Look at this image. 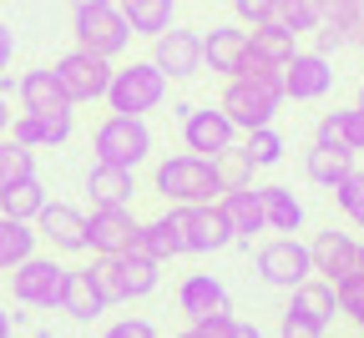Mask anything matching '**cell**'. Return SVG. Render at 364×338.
I'll return each instance as SVG.
<instances>
[{"mask_svg": "<svg viewBox=\"0 0 364 338\" xmlns=\"http://www.w3.org/2000/svg\"><path fill=\"white\" fill-rule=\"evenodd\" d=\"M31 227H36V237L51 243V253H66V258L86 253V212H76L71 202H46Z\"/></svg>", "mask_w": 364, "mask_h": 338, "instance_id": "2e32d148", "label": "cell"}, {"mask_svg": "<svg viewBox=\"0 0 364 338\" xmlns=\"http://www.w3.org/2000/svg\"><path fill=\"white\" fill-rule=\"evenodd\" d=\"M102 338H162V333H157V323H152V318H136V313H127V318H117V323H112Z\"/></svg>", "mask_w": 364, "mask_h": 338, "instance_id": "b9f144b4", "label": "cell"}, {"mask_svg": "<svg viewBox=\"0 0 364 338\" xmlns=\"http://www.w3.org/2000/svg\"><path fill=\"white\" fill-rule=\"evenodd\" d=\"M354 107H359V102H354ZM359 111H364V107H359Z\"/></svg>", "mask_w": 364, "mask_h": 338, "instance_id": "11a10c76", "label": "cell"}, {"mask_svg": "<svg viewBox=\"0 0 364 338\" xmlns=\"http://www.w3.org/2000/svg\"><path fill=\"white\" fill-rule=\"evenodd\" d=\"M122 11V21L132 26V36H162L172 21H177V0H112Z\"/></svg>", "mask_w": 364, "mask_h": 338, "instance_id": "4316f807", "label": "cell"}, {"mask_svg": "<svg viewBox=\"0 0 364 338\" xmlns=\"http://www.w3.org/2000/svg\"><path fill=\"white\" fill-rule=\"evenodd\" d=\"M36 227L31 222H16V217H0V273H11L16 263H26L36 253Z\"/></svg>", "mask_w": 364, "mask_h": 338, "instance_id": "d6a6232c", "label": "cell"}, {"mask_svg": "<svg viewBox=\"0 0 364 338\" xmlns=\"http://www.w3.org/2000/svg\"><path fill=\"white\" fill-rule=\"evenodd\" d=\"M86 192H91V207H132V197H136V172L112 167V162H91Z\"/></svg>", "mask_w": 364, "mask_h": 338, "instance_id": "44dd1931", "label": "cell"}, {"mask_svg": "<svg viewBox=\"0 0 364 338\" xmlns=\"http://www.w3.org/2000/svg\"><path fill=\"white\" fill-rule=\"evenodd\" d=\"M243 61H248V31L243 26H213V31H203V66L213 76H223V81L238 76Z\"/></svg>", "mask_w": 364, "mask_h": 338, "instance_id": "ac0fdd59", "label": "cell"}, {"mask_svg": "<svg viewBox=\"0 0 364 338\" xmlns=\"http://www.w3.org/2000/svg\"><path fill=\"white\" fill-rule=\"evenodd\" d=\"M213 172H218V187L223 192H233V187H253V177H258V167H253V157L238 147H223L218 157H213Z\"/></svg>", "mask_w": 364, "mask_h": 338, "instance_id": "d590c367", "label": "cell"}, {"mask_svg": "<svg viewBox=\"0 0 364 338\" xmlns=\"http://www.w3.org/2000/svg\"><path fill=\"white\" fill-rule=\"evenodd\" d=\"M233 298H228V288L213 278V273H188L177 283V313H188V323L198 318H213V313H228Z\"/></svg>", "mask_w": 364, "mask_h": 338, "instance_id": "d6986e66", "label": "cell"}, {"mask_svg": "<svg viewBox=\"0 0 364 338\" xmlns=\"http://www.w3.org/2000/svg\"><path fill=\"white\" fill-rule=\"evenodd\" d=\"M177 217V232H182V258H208V253H223L233 248V232H228L218 202H193V207H172Z\"/></svg>", "mask_w": 364, "mask_h": 338, "instance_id": "9c48e42d", "label": "cell"}, {"mask_svg": "<svg viewBox=\"0 0 364 338\" xmlns=\"http://www.w3.org/2000/svg\"><path fill=\"white\" fill-rule=\"evenodd\" d=\"M152 126H147V116H107L97 131H91V152H97V162H112V167H127V172H136L147 157H152Z\"/></svg>", "mask_w": 364, "mask_h": 338, "instance_id": "277c9868", "label": "cell"}, {"mask_svg": "<svg viewBox=\"0 0 364 338\" xmlns=\"http://www.w3.org/2000/svg\"><path fill=\"white\" fill-rule=\"evenodd\" d=\"M86 273H91V283H97V293H102V303H107V308H117V303H122V288H117L112 258H91V263H86Z\"/></svg>", "mask_w": 364, "mask_h": 338, "instance_id": "ab89813d", "label": "cell"}, {"mask_svg": "<svg viewBox=\"0 0 364 338\" xmlns=\"http://www.w3.org/2000/svg\"><path fill=\"white\" fill-rule=\"evenodd\" d=\"M167 76L152 66V61H127V66H112V81H107V96L102 102L117 111V116H147L167 102Z\"/></svg>", "mask_w": 364, "mask_h": 338, "instance_id": "3957f363", "label": "cell"}, {"mask_svg": "<svg viewBox=\"0 0 364 338\" xmlns=\"http://www.w3.org/2000/svg\"><path fill=\"white\" fill-rule=\"evenodd\" d=\"M238 147H243V152L253 157V167L263 172V167H279V162H284L289 141H284V131H279V126H253V131H243Z\"/></svg>", "mask_w": 364, "mask_h": 338, "instance_id": "e575fe53", "label": "cell"}, {"mask_svg": "<svg viewBox=\"0 0 364 338\" xmlns=\"http://www.w3.org/2000/svg\"><path fill=\"white\" fill-rule=\"evenodd\" d=\"M284 76L279 71H238V76H228L223 96H218V111L243 131L253 126H273V116L284 111Z\"/></svg>", "mask_w": 364, "mask_h": 338, "instance_id": "6da1fadb", "label": "cell"}, {"mask_svg": "<svg viewBox=\"0 0 364 338\" xmlns=\"http://www.w3.org/2000/svg\"><path fill=\"white\" fill-rule=\"evenodd\" d=\"M268 26H284L294 36H309V31L324 26V0H273Z\"/></svg>", "mask_w": 364, "mask_h": 338, "instance_id": "1f68e13d", "label": "cell"}, {"mask_svg": "<svg viewBox=\"0 0 364 338\" xmlns=\"http://www.w3.org/2000/svg\"><path fill=\"white\" fill-rule=\"evenodd\" d=\"M46 202H51V197H46V187H41V177H36V172H26V177H16V182L0 187V217L36 222Z\"/></svg>", "mask_w": 364, "mask_h": 338, "instance_id": "484cf974", "label": "cell"}, {"mask_svg": "<svg viewBox=\"0 0 364 338\" xmlns=\"http://www.w3.org/2000/svg\"><path fill=\"white\" fill-rule=\"evenodd\" d=\"M279 76H284V96H289V102H324V96L334 91V66H329V56H318V51H299Z\"/></svg>", "mask_w": 364, "mask_h": 338, "instance_id": "9a60e30c", "label": "cell"}, {"mask_svg": "<svg viewBox=\"0 0 364 338\" xmlns=\"http://www.w3.org/2000/svg\"><path fill=\"white\" fill-rule=\"evenodd\" d=\"M132 237H136L132 207H91V217H86V253L117 258V253L132 248Z\"/></svg>", "mask_w": 364, "mask_h": 338, "instance_id": "5bb4252c", "label": "cell"}, {"mask_svg": "<svg viewBox=\"0 0 364 338\" xmlns=\"http://www.w3.org/2000/svg\"><path fill=\"white\" fill-rule=\"evenodd\" d=\"M258 202H263V227L268 232H299L304 227V202L294 197V187L268 182V187H258Z\"/></svg>", "mask_w": 364, "mask_h": 338, "instance_id": "d4e9b609", "label": "cell"}, {"mask_svg": "<svg viewBox=\"0 0 364 338\" xmlns=\"http://www.w3.org/2000/svg\"><path fill=\"white\" fill-rule=\"evenodd\" d=\"M218 212L228 222V232H233V243H253L263 227V202H258V187H233L218 197Z\"/></svg>", "mask_w": 364, "mask_h": 338, "instance_id": "ffe728a7", "label": "cell"}, {"mask_svg": "<svg viewBox=\"0 0 364 338\" xmlns=\"http://www.w3.org/2000/svg\"><path fill=\"white\" fill-rule=\"evenodd\" d=\"M354 172V152L349 147H334V141H314V147L304 152V177L314 182V187H339L344 177Z\"/></svg>", "mask_w": 364, "mask_h": 338, "instance_id": "cb8c5ba5", "label": "cell"}, {"mask_svg": "<svg viewBox=\"0 0 364 338\" xmlns=\"http://www.w3.org/2000/svg\"><path fill=\"white\" fill-rule=\"evenodd\" d=\"M329 328H318L314 318H304V313H294V308H284V318H279V338H324Z\"/></svg>", "mask_w": 364, "mask_h": 338, "instance_id": "7bdbcfd3", "label": "cell"}, {"mask_svg": "<svg viewBox=\"0 0 364 338\" xmlns=\"http://www.w3.org/2000/svg\"><path fill=\"white\" fill-rule=\"evenodd\" d=\"M51 76H56V86H61V96L71 107H91V102H102L107 96V81H112V61H102V56H91V51H66L56 66H51Z\"/></svg>", "mask_w": 364, "mask_h": 338, "instance_id": "ba28073f", "label": "cell"}, {"mask_svg": "<svg viewBox=\"0 0 364 338\" xmlns=\"http://www.w3.org/2000/svg\"><path fill=\"white\" fill-rule=\"evenodd\" d=\"M11 116H16V111H11V102H6V96H0V136H6V126H11Z\"/></svg>", "mask_w": 364, "mask_h": 338, "instance_id": "7dc6e473", "label": "cell"}, {"mask_svg": "<svg viewBox=\"0 0 364 338\" xmlns=\"http://www.w3.org/2000/svg\"><path fill=\"white\" fill-rule=\"evenodd\" d=\"M334 303H339V318H349V323L364 318V268H354L334 283Z\"/></svg>", "mask_w": 364, "mask_h": 338, "instance_id": "8d00e7d4", "label": "cell"}, {"mask_svg": "<svg viewBox=\"0 0 364 338\" xmlns=\"http://www.w3.org/2000/svg\"><path fill=\"white\" fill-rule=\"evenodd\" d=\"M0 338H11V313L0 308Z\"/></svg>", "mask_w": 364, "mask_h": 338, "instance_id": "681fc988", "label": "cell"}, {"mask_svg": "<svg viewBox=\"0 0 364 338\" xmlns=\"http://www.w3.org/2000/svg\"><path fill=\"white\" fill-rule=\"evenodd\" d=\"M157 268H162V263H152V258H142V253H117V258H112V273H117V288H122V303L152 298L157 283H162Z\"/></svg>", "mask_w": 364, "mask_h": 338, "instance_id": "603a6c76", "label": "cell"}, {"mask_svg": "<svg viewBox=\"0 0 364 338\" xmlns=\"http://www.w3.org/2000/svg\"><path fill=\"white\" fill-rule=\"evenodd\" d=\"M309 263H314V278L339 283L344 273L364 268V258H359V237H354V232H339V227L314 232V243H309Z\"/></svg>", "mask_w": 364, "mask_h": 338, "instance_id": "4fadbf2b", "label": "cell"}, {"mask_svg": "<svg viewBox=\"0 0 364 338\" xmlns=\"http://www.w3.org/2000/svg\"><path fill=\"white\" fill-rule=\"evenodd\" d=\"M289 308H294V313H304V318H314L318 328H334V318H339L334 283H324V278H309V283H299L294 293H289Z\"/></svg>", "mask_w": 364, "mask_h": 338, "instance_id": "f1b7e54d", "label": "cell"}, {"mask_svg": "<svg viewBox=\"0 0 364 338\" xmlns=\"http://www.w3.org/2000/svg\"><path fill=\"white\" fill-rule=\"evenodd\" d=\"M359 258H364V243H359Z\"/></svg>", "mask_w": 364, "mask_h": 338, "instance_id": "db71d44e", "label": "cell"}, {"mask_svg": "<svg viewBox=\"0 0 364 338\" xmlns=\"http://www.w3.org/2000/svg\"><path fill=\"white\" fill-rule=\"evenodd\" d=\"M233 16H238V26H268L273 0H233Z\"/></svg>", "mask_w": 364, "mask_h": 338, "instance_id": "ee69618b", "label": "cell"}, {"mask_svg": "<svg viewBox=\"0 0 364 338\" xmlns=\"http://www.w3.org/2000/svg\"><path fill=\"white\" fill-rule=\"evenodd\" d=\"M238 323H243V318H233V308H228V313L198 318V323H193V338H238Z\"/></svg>", "mask_w": 364, "mask_h": 338, "instance_id": "60d3db41", "label": "cell"}, {"mask_svg": "<svg viewBox=\"0 0 364 338\" xmlns=\"http://www.w3.org/2000/svg\"><path fill=\"white\" fill-rule=\"evenodd\" d=\"M253 268H258V278H263L268 288H284V293H294L299 283H309V278H314L309 243H299L294 232L268 237V243L258 248V258H253Z\"/></svg>", "mask_w": 364, "mask_h": 338, "instance_id": "52a82bcc", "label": "cell"}, {"mask_svg": "<svg viewBox=\"0 0 364 338\" xmlns=\"http://www.w3.org/2000/svg\"><path fill=\"white\" fill-rule=\"evenodd\" d=\"M334 202H339V212L364 232V167H354V172L334 187Z\"/></svg>", "mask_w": 364, "mask_h": 338, "instance_id": "74e56055", "label": "cell"}, {"mask_svg": "<svg viewBox=\"0 0 364 338\" xmlns=\"http://www.w3.org/2000/svg\"><path fill=\"white\" fill-rule=\"evenodd\" d=\"M324 26L344 45H364V0H324Z\"/></svg>", "mask_w": 364, "mask_h": 338, "instance_id": "836d02e7", "label": "cell"}, {"mask_svg": "<svg viewBox=\"0 0 364 338\" xmlns=\"http://www.w3.org/2000/svg\"><path fill=\"white\" fill-rule=\"evenodd\" d=\"M238 338H263V328L258 323H238Z\"/></svg>", "mask_w": 364, "mask_h": 338, "instance_id": "c3c4849f", "label": "cell"}, {"mask_svg": "<svg viewBox=\"0 0 364 338\" xmlns=\"http://www.w3.org/2000/svg\"><path fill=\"white\" fill-rule=\"evenodd\" d=\"M177 131H182V147L193 157H218L223 147L238 141V126L218 107H177Z\"/></svg>", "mask_w": 364, "mask_h": 338, "instance_id": "30bf717a", "label": "cell"}, {"mask_svg": "<svg viewBox=\"0 0 364 338\" xmlns=\"http://www.w3.org/2000/svg\"><path fill=\"white\" fill-rule=\"evenodd\" d=\"M167 81H193L203 71V31L188 26H167L162 36H152V56H147Z\"/></svg>", "mask_w": 364, "mask_h": 338, "instance_id": "8fae6325", "label": "cell"}, {"mask_svg": "<svg viewBox=\"0 0 364 338\" xmlns=\"http://www.w3.org/2000/svg\"><path fill=\"white\" fill-rule=\"evenodd\" d=\"M299 56V36L284 26H253L248 31V61L243 71H284Z\"/></svg>", "mask_w": 364, "mask_h": 338, "instance_id": "e0dca14e", "label": "cell"}, {"mask_svg": "<svg viewBox=\"0 0 364 338\" xmlns=\"http://www.w3.org/2000/svg\"><path fill=\"white\" fill-rule=\"evenodd\" d=\"M61 313H71L76 323H97V318L107 313V303H102V293H97V283H91V273H86V268H71V273H66Z\"/></svg>", "mask_w": 364, "mask_h": 338, "instance_id": "4dcf8cb0", "label": "cell"}, {"mask_svg": "<svg viewBox=\"0 0 364 338\" xmlns=\"http://www.w3.org/2000/svg\"><path fill=\"white\" fill-rule=\"evenodd\" d=\"M152 192L167 207H193V202H218L223 187L213 172V157H193V152H172L152 167Z\"/></svg>", "mask_w": 364, "mask_h": 338, "instance_id": "7a4b0ae2", "label": "cell"}, {"mask_svg": "<svg viewBox=\"0 0 364 338\" xmlns=\"http://www.w3.org/2000/svg\"><path fill=\"white\" fill-rule=\"evenodd\" d=\"M354 328H359V338H364V318H359V323H354Z\"/></svg>", "mask_w": 364, "mask_h": 338, "instance_id": "f5cc1de1", "label": "cell"}, {"mask_svg": "<svg viewBox=\"0 0 364 338\" xmlns=\"http://www.w3.org/2000/svg\"><path fill=\"white\" fill-rule=\"evenodd\" d=\"M76 131V107H61V111H16L6 136L16 147L36 152V147H66Z\"/></svg>", "mask_w": 364, "mask_h": 338, "instance_id": "7c38bea8", "label": "cell"}, {"mask_svg": "<svg viewBox=\"0 0 364 338\" xmlns=\"http://www.w3.org/2000/svg\"><path fill=\"white\" fill-rule=\"evenodd\" d=\"M81 6H112V0H71V11H81Z\"/></svg>", "mask_w": 364, "mask_h": 338, "instance_id": "f907efd6", "label": "cell"}, {"mask_svg": "<svg viewBox=\"0 0 364 338\" xmlns=\"http://www.w3.org/2000/svg\"><path fill=\"white\" fill-rule=\"evenodd\" d=\"M359 107H364V81H359Z\"/></svg>", "mask_w": 364, "mask_h": 338, "instance_id": "816d5d0a", "label": "cell"}, {"mask_svg": "<svg viewBox=\"0 0 364 338\" xmlns=\"http://www.w3.org/2000/svg\"><path fill=\"white\" fill-rule=\"evenodd\" d=\"M314 51H318V56H334V51H344V40H339L329 26H318V31H314Z\"/></svg>", "mask_w": 364, "mask_h": 338, "instance_id": "f6af8a7d", "label": "cell"}, {"mask_svg": "<svg viewBox=\"0 0 364 338\" xmlns=\"http://www.w3.org/2000/svg\"><path fill=\"white\" fill-rule=\"evenodd\" d=\"M127 253H142L152 263H172L182 258V232H177V217L162 212V217H147V222H136V237H132V248Z\"/></svg>", "mask_w": 364, "mask_h": 338, "instance_id": "7402d4cb", "label": "cell"}, {"mask_svg": "<svg viewBox=\"0 0 364 338\" xmlns=\"http://www.w3.org/2000/svg\"><path fill=\"white\" fill-rule=\"evenodd\" d=\"M11 61H16V31L0 26V71H11Z\"/></svg>", "mask_w": 364, "mask_h": 338, "instance_id": "bcb514c9", "label": "cell"}, {"mask_svg": "<svg viewBox=\"0 0 364 338\" xmlns=\"http://www.w3.org/2000/svg\"><path fill=\"white\" fill-rule=\"evenodd\" d=\"M314 141H334V147H349V152H364V111L359 107H334L318 116L314 126Z\"/></svg>", "mask_w": 364, "mask_h": 338, "instance_id": "f546056e", "label": "cell"}, {"mask_svg": "<svg viewBox=\"0 0 364 338\" xmlns=\"http://www.w3.org/2000/svg\"><path fill=\"white\" fill-rule=\"evenodd\" d=\"M66 263L46 258V253H31L26 263H16L6 278H11V298L21 308H36V313H51L61 308V293H66Z\"/></svg>", "mask_w": 364, "mask_h": 338, "instance_id": "5b68a950", "label": "cell"}, {"mask_svg": "<svg viewBox=\"0 0 364 338\" xmlns=\"http://www.w3.org/2000/svg\"><path fill=\"white\" fill-rule=\"evenodd\" d=\"M71 36H76L81 51L102 56V61L127 56V51H132V40H136L117 6H81V11H71Z\"/></svg>", "mask_w": 364, "mask_h": 338, "instance_id": "8992f818", "label": "cell"}, {"mask_svg": "<svg viewBox=\"0 0 364 338\" xmlns=\"http://www.w3.org/2000/svg\"><path fill=\"white\" fill-rule=\"evenodd\" d=\"M26 172H36V152L16 147L11 136H0V187L16 182V177H26Z\"/></svg>", "mask_w": 364, "mask_h": 338, "instance_id": "f35d334b", "label": "cell"}, {"mask_svg": "<svg viewBox=\"0 0 364 338\" xmlns=\"http://www.w3.org/2000/svg\"><path fill=\"white\" fill-rule=\"evenodd\" d=\"M16 102H21V111H61V107H71L61 96V86H56V76H51V66H36V71L16 76Z\"/></svg>", "mask_w": 364, "mask_h": 338, "instance_id": "83f0119b", "label": "cell"}]
</instances>
